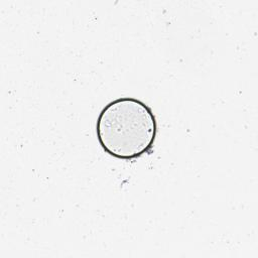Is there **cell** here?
I'll return each mask as SVG.
<instances>
[{
	"label": "cell",
	"mask_w": 258,
	"mask_h": 258,
	"mask_svg": "<svg viewBox=\"0 0 258 258\" xmlns=\"http://www.w3.org/2000/svg\"><path fill=\"white\" fill-rule=\"evenodd\" d=\"M96 134L103 150L123 160H131L150 152L157 122L149 106L135 98H118L100 112Z\"/></svg>",
	"instance_id": "1"
}]
</instances>
